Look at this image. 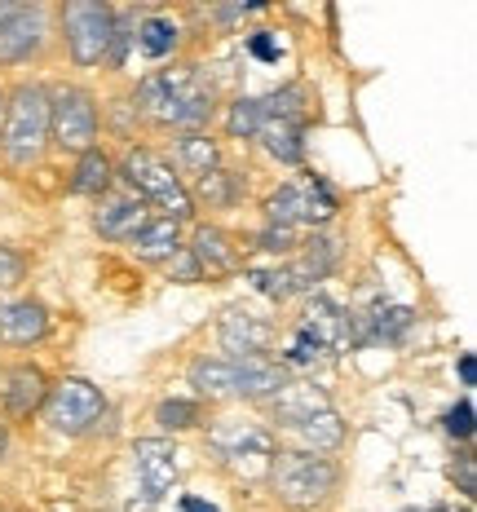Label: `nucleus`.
Segmentation results:
<instances>
[{
    "instance_id": "nucleus-1",
    "label": "nucleus",
    "mask_w": 477,
    "mask_h": 512,
    "mask_svg": "<svg viewBox=\"0 0 477 512\" xmlns=\"http://www.w3.org/2000/svg\"><path fill=\"white\" fill-rule=\"evenodd\" d=\"M137 111L164 128H204L217 106H212V89L195 67H173L137 84Z\"/></svg>"
},
{
    "instance_id": "nucleus-26",
    "label": "nucleus",
    "mask_w": 477,
    "mask_h": 512,
    "mask_svg": "<svg viewBox=\"0 0 477 512\" xmlns=\"http://www.w3.org/2000/svg\"><path fill=\"white\" fill-rule=\"evenodd\" d=\"M261 124H265V111H261V98H239L235 106H230V115H226V128H230V137H257L261 133Z\"/></svg>"
},
{
    "instance_id": "nucleus-10",
    "label": "nucleus",
    "mask_w": 477,
    "mask_h": 512,
    "mask_svg": "<svg viewBox=\"0 0 477 512\" xmlns=\"http://www.w3.org/2000/svg\"><path fill=\"white\" fill-rule=\"evenodd\" d=\"M208 446L221 455V464H235V468L274 460V433L252 420H212Z\"/></svg>"
},
{
    "instance_id": "nucleus-40",
    "label": "nucleus",
    "mask_w": 477,
    "mask_h": 512,
    "mask_svg": "<svg viewBox=\"0 0 477 512\" xmlns=\"http://www.w3.org/2000/svg\"><path fill=\"white\" fill-rule=\"evenodd\" d=\"M402 512H416V508H402Z\"/></svg>"
},
{
    "instance_id": "nucleus-11",
    "label": "nucleus",
    "mask_w": 477,
    "mask_h": 512,
    "mask_svg": "<svg viewBox=\"0 0 477 512\" xmlns=\"http://www.w3.org/2000/svg\"><path fill=\"white\" fill-rule=\"evenodd\" d=\"M133 468H137V482H142V495H146L142 504L151 508L177 482V446L164 442V437H142V442L133 446Z\"/></svg>"
},
{
    "instance_id": "nucleus-42",
    "label": "nucleus",
    "mask_w": 477,
    "mask_h": 512,
    "mask_svg": "<svg viewBox=\"0 0 477 512\" xmlns=\"http://www.w3.org/2000/svg\"><path fill=\"white\" fill-rule=\"evenodd\" d=\"M5 512H9V508H5Z\"/></svg>"
},
{
    "instance_id": "nucleus-12",
    "label": "nucleus",
    "mask_w": 477,
    "mask_h": 512,
    "mask_svg": "<svg viewBox=\"0 0 477 512\" xmlns=\"http://www.w3.org/2000/svg\"><path fill=\"white\" fill-rule=\"evenodd\" d=\"M45 45V9L0 5V62H23Z\"/></svg>"
},
{
    "instance_id": "nucleus-33",
    "label": "nucleus",
    "mask_w": 477,
    "mask_h": 512,
    "mask_svg": "<svg viewBox=\"0 0 477 512\" xmlns=\"http://www.w3.org/2000/svg\"><path fill=\"white\" fill-rule=\"evenodd\" d=\"M257 248H265V252H288V248H296V234L283 230V226H265L261 239H257Z\"/></svg>"
},
{
    "instance_id": "nucleus-28",
    "label": "nucleus",
    "mask_w": 477,
    "mask_h": 512,
    "mask_svg": "<svg viewBox=\"0 0 477 512\" xmlns=\"http://www.w3.org/2000/svg\"><path fill=\"white\" fill-rule=\"evenodd\" d=\"M137 45H142V53H151V58H164V53H173L177 45V27L168 23V18H146L142 27H137Z\"/></svg>"
},
{
    "instance_id": "nucleus-34",
    "label": "nucleus",
    "mask_w": 477,
    "mask_h": 512,
    "mask_svg": "<svg viewBox=\"0 0 477 512\" xmlns=\"http://www.w3.org/2000/svg\"><path fill=\"white\" fill-rule=\"evenodd\" d=\"M168 261H173V279L177 283H199V279H204V274H199V265H195V256H190L186 248H177Z\"/></svg>"
},
{
    "instance_id": "nucleus-39",
    "label": "nucleus",
    "mask_w": 477,
    "mask_h": 512,
    "mask_svg": "<svg viewBox=\"0 0 477 512\" xmlns=\"http://www.w3.org/2000/svg\"><path fill=\"white\" fill-rule=\"evenodd\" d=\"M5 446H9V433H5V424H0V455H5Z\"/></svg>"
},
{
    "instance_id": "nucleus-9",
    "label": "nucleus",
    "mask_w": 477,
    "mask_h": 512,
    "mask_svg": "<svg viewBox=\"0 0 477 512\" xmlns=\"http://www.w3.org/2000/svg\"><path fill=\"white\" fill-rule=\"evenodd\" d=\"M102 415H106V398L89 380H62V384H53L45 398V420L58 433H71V437L89 433Z\"/></svg>"
},
{
    "instance_id": "nucleus-16",
    "label": "nucleus",
    "mask_w": 477,
    "mask_h": 512,
    "mask_svg": "<svg viewBox=\"0 0 477 512\" xmlns=\"http://www.w3.org/2000/svg\"><path fill=\"white\" fill-rule=\"evenodd\" d=\"M186 252L195 256L199 274H208V279H230V274L243 265V248L230 239L226 230H217V226H199L195 243H190Z\"/></svg>"
},
{
    "instance_id": "nucleus-2",
    "label": "nucleus",
    "mask_w": 477,
    "mask_h": 512,
    "mask_svg": "<svg viewBox=\"0 0 477 512\" xmlns=\"http://www.w3.org/2000/svg\"><path fill=\"white\" fill-rule=\"evenodd\" d=\"M288 384V371L274 358H195L190 389L204 398H274Z\"/></svg>"
},
{
    "instance_id": "nucleus-31",
    "label": "nucleus",
    "mask_w": 477,
    "mask_h": 512,
    "mask_svg": "<svg viewBox=\"0 0 477 512\" xmlns=\"http://www.w3.org/2000/svg\"><path fill=\"white\" fill-rule=\"evenodd\" d=\"M23 274H27L23 252H14V248H0V296H5V292H14V287L23 283Z\"/></svg>"
},
{
    "instance_id": "nucleus-6",
    "label": "nucleus",
    "mask_w": 477,
    "mask_h": 512,
    "mask_svg": "<svg viewBox=\"0 0 477 512\" xmlns=\"http://www.w3.org/2000/svg\"><path fill=\"white\" fill-rule=\"evenodd\" d=\"M265 217L270 226L296 230V226H323V221L336 217V195L327 190L323 177H292L265 199Z\"/></svg>"
},
{
    "instance_id": "nucleus-27",
    "label": "nucleus",
    "mask_w": 477,
    "mask_h": 512,
    "mask_svg": "<svg viewBox=\"0 0 477 512\" xmlns=\"http://www.w3.org/2000/svg\"><path fill=\"white\" fill-rule=\"evenodd\" d=\"M155 420L164 424V429H195L199 420H204V407L199 402H190V398H168V402H159L155 407Z\"/></svg>"
},
{
    "instance_id": "nucleus-23",
    "label": "nucleus",
    "mask_w": 477,
    "mask_h": 512,
    "mask_svg": "<svg viewBox=\"0 0 477 512\" xmlns=\"http://www.w3.org/2000/svg\"><path fill=\"white\" fill-rule=\"evenodd\" d=\"M177 168H182L186 177H195V181H204L208 173H217V168H221L217 142L204 137V133H186L182 142H177Z\"/></svg>"
},
{
    "instance_id": "nucleus-19",
    "label": "nucleus",
    "mask_w": 477,
    "mask_h": 512,
    "mask_svg": "<svg viewBox=\"0 0 477 512\" xmlns=\"http://www.w3.org/2000/svg\"><path fill=\"white\" fill-rule=\"evenodd\" d=\"M332 270H336V243L327 239V234H314L310 243H301V256L288 265V274L296 283V296L310 292L314 283H323Z\"/></svg>"
},
{
    "instance_id": "nucleus-20",
    "label": "nucleus",
    "mask_w": 477,
    "mask_h": 512,
    "mask_svg": "<svg viewBox=\"0 0 477 512\" xmlns=\"http://www.w3.org/2000/svg\"><path fill=\"white\" fill-rule=\"evenodd\" d=\"M151 221V212H146V204H137L133 195H124V199H106V204L98 208V217H93V226L102 230V239H120V243H129L137 230Z\"/></svg>"
},
{
    "instance_id": "nucleus-41",
    "label": "nucleus",
    "mask_w": 477,
    "mask_h": 512,
    "mask_svg": "<svg viewBox=\"0 0 477 512\" xmlns=\"http://www.w3.org/2000/svg\"><path fill=\"white\" fill-rule=\"evenodd\" d=\"M0 106H5V98H0Z\"/></svg>"
},
{
    "instance_id": "nucleus-4",
    "label": "nucleus",
    "mask_w": 477,
    "mask_h": 512,
    "mask_svg": "<svg viewBox=\"0 0 477 512\" xmlns=\"http://www.w3.org/2000/svg\"><path fill=\"white\" fill-rule=\"evenodd\" d=\"M270 486L288 508H323L341 486V468L314 451H283L270 464Z\"/></svg>"
},
{
    "instance_id": "nucleus-22",
    "label": "nucleus",
    "mask_w": 477,
    "mask_h": 512,
    "mask_svg": "<svg viewBox=\"0 0 477 512\" xmlns=\"http://www.w3.org/2000/svg\"><path fill=\"white\" fill-rule=\"evenodd\" d=\"M257 137L279 164H301V155H305V124L301 120H265Z\"/></svg>"
},
{
    "instance_id": "nucleus-35",
    "label": "nucleus",
    "mask_w": 477,
    "mask_h": 512,
    "mask_svg": "<svg viewBox=\"0 0 477 512\" xmlns=\"http://www.w3.org/2000/svg\"><path fill=\"white\" fill-rule=\"evenodd\" d=\"M451 477L460 482V495L473 499V490H477V482H473V455H460V464L451 468Z\"/></svg>"
},
{
    "instance_id": "nucleus-24",
    "label": "nucleus",
    "mask_w": 477,
    "mask_h": 512,
    "mask_svg": "<svg viewBox=\"0 0 477 512\" xmlns=\"http://www.w3.org/2000/svg\"><path fill=\"white\" fill-rule=\"evenodd\" d=\"M111 177H115L111 159H106V155L98 151V146H93V151H84V155H80L76 177H71V190H76V195H106Z\"/></svg>"
},
{
    "instance_id": "nucleus-3",
    "label": "nucleus",
    "mask_w": 477,
    "mask_h": 512,
    "mask_svg": "<svg viewBox=\"0 0 477 512\" xmlns=\"http://www.w3.org/2000/svg\"><path fill=\"white\" fill-rule=\"evenodd\" d=\"M120 177L124 186H129V195L137 204H151L164 212V221H190L195 217V195L182 186V177H177V168L168 164L164 155L146 151V146H133L129 155L120 159Z\"/></svg>"
},
{
    "instance_id": "nucleus-5",
    "label": "nucleus",
    "mask_w": 477,
    "mask_h": 512,
    "mask_svg": "<svg viewBox=\"0 0 477 512\" xmlns=\"http://www.w3.org/2000/svg\"><path fill=\"white\" fill-rule=\"evenodd\" d=\"M5 124H0V151H5L9 164H31L40 159L49 142V93L40 84H18L9 93V102L0 106Z\"/></svg>"
},
{
    "instance_id": "nucleus-8",
    "label": "nucleus",
    "mask_w": 477,
    "mask_h": 512,
    "mask_svg": "<svg viewBox=\"0 0 477 512\" xmlns=\"http://www.w3.org/2000/svg\"><path fill=\"white\" fill-rule=\"evenodd\" d=\"M49 133L62 151L84 155L98 142V106L84 89H62L58 98H49Z\"/></svg>"
},
{
    "instance_id": "nucleus-14",
    "label": "nucleus",
    "mask_w": 477,
    "mask_h": 512,
    "mask_svg": "<svg viewBox=\"0 0 477 512\" xmlns=\"http://www.w3.org/2000/svg\"><path fill=\"white\" fill-rule=\"evenodd\" d=\"M301 336H310L318 349H349L354 345V314H345L341 305H332L327 296H314L301 314Z\"/></svg>"
},
{
    "instance_id": "nucleus-36",
    "label": "nucleus",
    "mask_w": 477,
    "mask_h": 512,
    "mask_svg": "<svg viewBox=\"0 0 477 512\" xmlns=\"http://www.w3.org/2000/svg\"><path fill=\"white\" fill-rule=\"evenodd\" d=\"M248 49L257 53L261 62H279V45H274V40H270V31H257V36L248 40Z\"/></svg>"
},
{
    "instance_id": "nucleus-37",
    "label": "nucleus",
    "mask_w": 477,
    "mask_h": 512,
    "mask_svg": "<svg viewBox=\"0 0 477 512\" xmlns=\"http://www.w3.org/2000/svg\"><path fill=\"white\" fill-rule=\"evenodd\" d=\"M182 512H217V508L204 504V499H195V495H186V499H182Z\"/></svg>"
},
{
    "instance_id": "nucleus-21",
    "label": "nucleus",
    "mask_w": 477,
    "mask_h": 512,
    "mask_svg": "<svg viewBox=\"0 0 477 512\" xmlns=\"http://www.w3.org/2000/svg\"><path fill=\"white\" fill-rule=\"evenodd\" d=\"M129 243L142 261H168V256L182 248V226H177V221H164V217H151Z\"/></svg>"
},
{
    "instance_id": "nucleus-25",
    "label": "nucleus",
    "mask_w": 477,
    "mask_h": 512,
    "mask_svg": "<svg viewBox=\"0 0 477 512\" xmlns=\"http://www.w3.org/2000/svg\"><path fill=\"white\" fill-rule=\"evenodd\" d=\"M305 437V446L318 455V451H336V446L345 442V424H341V415L336 411H318L314 420H305L301 429H296Z\"/></svg>"
},
{
    "instance_id": "nucleus-17",
    "label": "nucleus",
    "mask_w": 477,
    "mask_h": 512,
    "mask_svg": "<svg viewBox=\"0 0 477 512\" xmlns=\"http://www.w3.org/2000/svg\"><path fill=\"white\" fill-rule=\"evenodd\" d=\"M318 411H332V398H327L318 384H283V389L274 393V420L288 424V429H301Z\"/></svg>"
},
{
    "instance_id": "nucleus-32",
    "label": "nucleus",
    "mask_w": 477,
    "mask_h": 512,
    "mask_svg": "<svg viewBox=\"0 0 477 512\" xmlns=\"http://www.w3.org/2000/svg\"><path fill=\"white\" fill-rule=\"evenodd\" d=\"M447 433H451V437H469V433H473V402H469V398H464L460 407L447 411Z\"/></svg>"
},
{
    "instance_id": "nucleus-7",
    "label": "nucleus",
    "mask_w": 477,
    "mask_h": 512,
    "mask_svg": "<svg viewBox=\"0 0 477 512\" xmlns=\"http://www.w3.org/2000/svg\"><path fill=\"white\" fill-rule=\"evenodd\" d=\"M62 31H67V49L76 67H98L102 58H111L115 14L98 0H71L62 9Z\"/></svg>"
},
{
    "instance_id": "nucleus-29",
    "label": "nucleus",
    "mask_w": 477,
    "mask_h": 512,
    "mask_svg": "<svg viewBox=\"0 0 477 512\" xmlns=\"http://www.w3.org/2000/svg\"><path fill=\"white\" fill-rule=\"evenodd\" d=\"M199 186V195L208 199V204H217V208H226V204H235V199L243 195V181L235 173H226V168H217V173H208L204 181H195Z\"/></svg>"
},
{
    "instance_id": "nucleus-18",
    "label": "nucleus",
    "mask_w": 477,
    "mask_h": 512,
    "mask_svg": "<svg viewBox=\"0 0 477 512\" xmlns=\"http://www.w3.org/2000/svg\"><path fill=\"white\" fill-rule=\"evenodd\" d=\"M49 332V309L36 301H0V340L31 345Z\"/></svg>"
},
{
    "instance_id": "nucleus-13",
    "label": "nucleus",
    "mask_w": 477,
    "mask_h": 512,
    "mask_svg": "<svg viewBox=\"0 0 477 512\" xmlns=\"http://www.w3.org/2000/svg\"><path fill=\"white\" fill-rule=\"evenodd\" d=\"M49 398V380L40 367L31 362H18V367H5L0 371V407H5L9 420H27L45 407Z\"/></svg>"
},
{
    "instance_id": "nucleus-15",
    "label": "nucleus",
    "mask_w": 477,
    "mask_h": 512,
    "mask_svg": "<svg viewBox=\"0 0 477 512\" xmlns=\"http://www.w3.org/2000/svg\"><path fill=\"white\" fill-rule=\"evenodd\" d=\"M221 349H226V358H265V349H270L274 340V327L265 323V318L248 314V309H230L226 318H221Z\"/></svg>"
},
{
    "instance_id": "nucleus-38",
    "label": "nucleus",
    "mask_w": 477,
    "mask_h": 512,
    "mask_svg": "<svg viewBox=\"0 0 477 512\" xmlns=\"http://www.w3.org/2000/svg\"><path fill=\"white\" fill-rule=\"evenodd\" d=\"M460 380H464V384L477 380V362H473V358H460Z\"/></svg>"
},
{
    "instance_id": "nucleus-30",
    "label": "nucleus",
    "mask_w": 477,
    "mask_h": 512,
    "mask_svg": "<svg viewBox=\"0 0 477 512\" xmlns=\"http://www.w3.org/2000/svg\"><path fill=\"white\" fill-rule=\"evenodd\" d=\"M248 279H252V287H257L261 296H270V301H292V296H296V283H292L288 265H274V270H252Z\"/></svg>"
}]
</instances>
